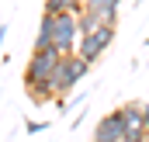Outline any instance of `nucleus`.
<instances>
[{
  "label": "nucleus",
  "mask_w": 149,
  "mask_h": 142,
  "mask_svg": "<svg viewBox=\"0 0 149 142\" xmlns=\"http://www.w3.org/2000/svg\"><path fill=\"white\" fill-rule=\"evenodd\" d=\"M146 45H149V38H146Z\"/></svg>",
  "instance_id": "obj_15"
},
{
  "label": "nucleus",
  "mask_w": 149,
  "mask_h": 142,
  "mask_svg": "<svg viewBox=\"0 0 149 142\" xmlns=\"http://www.w3.org/2000/svg\"><path fill=\"white\" fill-rule=\"evenodd\" d=\"M121 135H125V118H121V111L104 114V118L94 125V142H121Z\"/></svg>",
  "instance_id": "obj_5"
},
{
  "label": "nucleus",
  "mask_w": 149,
  "mask_h": 142,
  "mask_svg": "<svg viewBox=\"0 0 149 142\" xmlns=\"http://www.w3.org/2000/svg\"><path fill=\"white\" fill-rule=\"evenodd\" d=\"M59 63H63V52H59V49H31V59H28V66H24V87L52 83Z\"/></svg>",
  "instance_id": "obj_1"
},
{
  "label": "nucleus",
  "mask_w": 149,
  "mask_h": 142,
  "mask_svg": "<svg viewBox=\"0 0 149 142\" xmlns=\"http://www.w3.org/2000/svg\"><path fill=\"white\" fill-rule=\"evenodd\" d=\"M87 73H90V63H87V59H80L76 52H73V56H63L59 70H56V76H52V90H56V97H66Z\"/></svg>",
  "instance_id": "obj_2"
},
{
  "label": "nucleus",
  "mask_w": 149,
  "mask_h": 142,
  "mask_svg": "<svg viewBox=\"0 0 149 142\" xmlns=\"http://www.w3.org/2000/svg\"><path fill=\"white\" fill-rule=\"evenodd\" d=\"M76 42H80L76 14H52V45H56L63 56H73Z\"/></svg>",
  "instance_id": "obj_4"
},
{
  "label": "nucleus",
  "mask_w": 149,
  "mask_h": 142,
  "mask_svg": "<svg viewBox=\"0 0 149 142\" xmlns=\"http://www.w3.org/2000/svg\"><path fill=\"white\" fill-rule=\"evenodd\" d=\"M111 42H114V24H101L97 31H90V35H80V42H76V56L80 59H87L90 66L111 49Z\"/></svg>",
  "instance_id": "obj_3"
},
{
  "label": "nucleus",
  "mask_w": 149,
  "mask_h": 142,
  "mask_svg": "<svg viewBox=\"0 0 149 142\" xmlns=\"http://www.w3.org/2000/svg\"><path fill=\"white\" fill-rule=\"evenodd\" d=\"M3 38H7V24H0V49H3Z\"/></svg>",
  "instance_id": "obj_13"
},
{
  "label": "nucleus",
  "mask_w": 149,
  "mask_h": 142,
  "mask_svg": "<svg viewBox=\"0 0 149 142\" xmlns=\"http://www.w3.org/2000/svg\"><path fill=\"white\" fill-rule=\"evenodd\" d=\"M83 10L97 14V17H101V24H118L121 0H83Z\"/></svg>",
  "instance_id": "obj_6"
},
{
  "label": "nucleus",
  "mask_w": 149,
  "mask_h": 142,
  "mask_svg": "<svg viewBox=\"0 0 149 142\" xmlns=\"http://www.w3.org/2000/svg\"><path fill=\"white\" fill-rule=\"evenodd\" d=\"M31 49H56V45H52V14H42L38 35H35V45H31Z\"/></svg>",
  "instance_id": "obj_8"
},
{
  "label": "nucleus",
  "mask_w": 149,
  "mask_h": 142,
  "mask_svg": "<svg viewBox=\"0 0 149 142\" xmlns=\"http://www.w3.org/2000/svg\"><path fill=\"white\" fill-rule=\"evenodd\" d=\"M76 28H80V35H90V31L101 28V17L90 14V10H76Z\"/></svg>",
  "instance_id": "obj_10"
},
{
  "label": "nucleus",
  "mask_w": 149,
  "mask_h": 142,
  "mask_svg": "<svg viewBox=\"0 0 149 142\" xmlns=\"http://www.w3.org/2000/svg\"><path fill=\"white\" fill-rule=\"evenodd\" d=\"M142 142H149V132H146V139H142Z\"/></svg>",
  "instance_id": "obj_14"
},
{
  "label": "nucleus",
  "mask_w": 149,
  "mask_h": 142,
  "mask_svg": "<svg viewBox=\"0 0 149 142\" xmlns=\"http://www.w3.org/2000/svg\"><path fill=\"white\" fill-rule=\"evenodd\" d=\"M146 139V128H125V135H121V142H142Z\"/></svg>",
  "instance_id": "obj_11"
},
{
  "label": "nucleus",
  "mask_w": 149,
  "mask_h": 142,
  "mask_svg": "<svg viewBox=\"0 0 149 142\" xmlns=\"http://www.w3.org/2000/svg\"><path fill=\"white\" fill-rule=\"evenodd\" d=\"M118 111L125 118V128H142V101H125Z\"/></svg>",
  "instance_id": "obj_7"
},
{
  "label": "nucleus",
  "mask_w": 149,
  "mask_h": 142,
  "mask_svg": "<svg viewBox=\"0 0 149 142\" xmlns=\"http://www.w3.org/2000/svg\"><path fill=\"white\" fill-rule=\"evenodd\" d=\"M83 10V0H45V14H76Z\"/></svg>",
  "instance_id": "obj_9"
},
{
  "label": "nucleus",
  "mask_w": 149,
  "mask_h": 142,
  "mask_svg": "<svg viewBox=\"0 0 149 142\" xmlns=\"http://www.w3.org/2000/svg\"><path fill=\"white\" fill-rule=\"evenodd\" d=\"M142 128L149 132V104H142Z\"/></svg>",
  "instance_id": "obj_12"
}]
</instances>
